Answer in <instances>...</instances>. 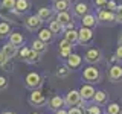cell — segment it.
Segmentation results:
<instances>
[{
  "instance_id": "1",
  "label": "cell",
  "mask_w": 122,
  "mask_h": 114,
  "mask_svg": "<svg viewBox=\"0 0 122 114\" xmlns=\"http://www.w3.org/2000/svg\"><path fill=\"white\" fill-rule=\"evenodd\" d=\"M82 79L87 84H98L101 81V70L96 66H89L82 70Z\"/></svg>"
},
{
  "instance_id": "2",
  "label": "cell",
  "mask_w": 122,
  "mask_h": 114,
  "mask_svg": "<svg viewBox=\"0 0 122 114\" xmlns=\"http://www.w3.org/2000/svg\"><path fill=\"white\" fill-rule=\"evenodd\" d=\"M84 59H86L87 64H90V66H95V64H98L99 61L102 59V52L101 49L98 47H89L84 53Z\"/></svg>"
},
{
  "instance_id": "3",
  "label": "cell",
  "mask_w": 122,
  "mask_h": 114,
  "mask_svg": "<svg viewBox=\"0 0 122 114\" xmlns=\"http://www.w3.org/2000/svg\"><path fill=\"white\" fill-rule=\"evenodd\" d=\"M64 104H66L67 106H81L84 105V102H82V99L81 96H79V91L78 90H70L69 93L66 94V97H64Z\"/></svg>"
},
{
  "instance_id": "4",
  "label": "cell",
  "mask_w": 122,
  "mask_h": 114,
  "mask_svg": "<svg viewBox=\"0 0 122 114\" xmlns=\"http://www.w3.org/2000/svg\"><path fill=\"white\" fill-rule=\"evenodd\" d=\"M40 85H41V76L37 71H30V73L26 75V78H25V87L26 88L37 90Z\"/></svg>"
},
{
  "instance_id": "5",
  "label": "cell",
  "mask_w": 122,
  "mask_h": 114,
  "mask_svg": "<svg viewBox=\"0 0 122 114\" xmlns=\"http://www.w3.org/2000/svg\"><path fill=\"white\" fill-rule=\"evenodd\" d=\"M29 104L32 106H44L47 104V97L43 94V91L32 90V93H30V96H29Z\"/></svg>"
},
{
  "instance_id": "6",
  "label": "cell",
  "mask_w": 122,
  "mask_h": 114,
  "mask_svg": "<svg viewBox=\"0 0 122 114\" xmlns=\"http://www.w3.org/2000/svg\"><path fill=\"white\" fill-rule=\"evenodd\" d=\"M78 91H79V96H81L82 102H90L93 99L95 93H96V90H95V87L92 84H84Z\"/></svg>"
},
{
  "instance_id": "7",
  "label": "cell",
  "mask_w": 122,
  "mask_h": 114,
  "mask_svg": "<svg viewBox=\"0 0 122 114\" xmlns=\"http://www.w3.org/2000/svg\"><path fill=\"white\" fill-rule=\"evenodd\" d=\"M108 79L113 84H117V82L122 81V66L121 64L110 66V68H108Z\"/></svg>"
},
{
  "instance_id": "8",
  "label": "cell",
  "mask_w": 122,
  "mask_h": 114,
  "mask_svg": "<svg viewBox=\"0 0 122 114\" xmlns=\"http://www.w3.org/2000/svg\"><path fill=\"white\" fill-rule=\"evenodd\" d=\"M92 40H93V30H92V29L81 28L78 30V43L79 44L86 46V44H89Z\"/></svg>"
},
{
  "instance_id": "9",
  "label": "cell",
  "mask_w": 122,
  "mask_h": 114,
  "mask_svg": "<svg viewBox=\"0 0 122 114\" xmlns=\"http://www.w3.org/2000/svg\"><path fill=\"white\" fill-rule=\"evenodd\" d=\"M23 23H25L26 29H29V30H32V32H34V30H40L41 23H43V21H41L37 15H29V17L26 18Z\"/></svg>"
},
{
  "instance_id": "10",
  "label": "cell",
  "mask_w": 122,
  "mask_h": 114,
  "mask_svg": "<svg viewBox=\"0 0 122 114\" xmlns=\"http://www.w3.org/2000/svg\"><path fill=\"white\" fill-rule=\"evenodd\" d=\"M98 21L101 23H114L116 21V15L112 11H107V9H99L98 11Z\"/></svg>"
},
{
  "instance_id": "11",
  "label": "cell",
  "mask_w": 122,
  "mask_h": 114,
  "mask_svg": "<svg viewBox=\"0 0 122 114\" xmlns=\"http://www.w3.org/2000/svg\"><path fill=\"white\" fill-rule=\"evenodd\" d=\"M66 66H67L69 68H72V70L79 68V67L82 66V58H81V55H78V53H72V55L66 59Z\"/></svg>"
},
{
  "instance_id": "12",
  "label": "cell",
  "mask_w": 122,
  "mask_h": 114,
  "mask_svg": "<svg viewBox=\"0 0 122 114\" xmlns=\"http://www.w3.org/2000/svg\"><path fill=\"white\" fill-rule=\"evenodd\" d=\"M92 100H93L96 105H99V106L107 105L108 104V93L104 91V90H96V93H95V96H93Z\"/></svg>"
},
{
  "instance_id": "13",
  "label": "cell",
  "mask_w": 122,
  "mask_h": 114,
  "mask_svg": "<svg viewBox=\"0 0 122 114\" xmlns=\"http://www.w3.org/2000/svg\"><path fill=\"white\" fill-rule=\"evenodd\" d=\"M47 105H49V108L53 109V111H56V109H61V108H64V97H61V96H52L51 99L47 100Z\"/></svg>"
},
{
  "instance_id": "14",
  "label": "cell",
  "mask_w": 122,
  "mask_h": 114,
  "mask_svg": "<svg viewBox=\"0 0 122 114\" xmlns=\"http://www.w3.org/2000/svg\"><path fill=\"white\" fill-rule=\"evenodd\" d=\"M0 52H2L8 59H11V58H14V56L17 55L18 47H15V46L11 44V43H5V44L2 46V50H0Z\"/></svg>"
},
{
  "instance_id": "15",
  "label": "cell",
  "mask_w": 122,
  "mask_h": 114,
  "mask_svg": "<svg viewBox=\"0 0 122 114\" xmlns=\"http://www.w3.org/2000/svg\"><path fill=\"white\" fill-rule=\"evenodd\" d=\"M86 14H89V5L84 2H78L76 5L73 6V15L75 17H84Z\"/></svg>"
},
{
  "instance_id": "16",
  "label": "cell",
  "mask_w": 122,
  "mask_h": 114,
  "mask_svg": "<svg viewBox=\"0 0 122 114\" xmlns=\"http://www.w3.org/2000/svg\"><path fill=\"white\" fill-rule=\"evenodd\" d=\"M82 28H87V29H93L95 26L98 24V18H96V15H93V14H86L82 17Z\"/></svg>"
},
{
  "instance_id": "17",
  "label": "cell",
  "mask_w": 122,
  "mask_h": 114,
  "mask_svg": "<svg viewBox=\"0 0 122 114\" xmlns=\"http://www.w3.org/2000/svg\"><path fill=\"white\" fill-rule=\"evenodd\" d=\"M30 2L29 0H15V6H14V12L15 14H23L26 11H29Z\"/></svg>"
},
{
  "instance_id": "18",
  "label": "cell",
  "mask_w": 122,
  "mask_h": 114,
  "mask_svg": "<svg viewBox=\"0 0 122 114\" xmlns=\"http://www.w3.org/2000/svg\"><path fill=\"white\" fill-rule=\"evenodd\" d=\"M0 17L2 18H5L6 21H12V23H18L20 20H18V14H15L14 15V11H8V9H5V8H2L0 6Z\"/></svg>"
},
{
  "instance_id": "19",
  "label": "cell",
  "mask_w": 122,
  "mask_h": 114,
  "mask_svg": "<svg viewBox=\"0 0 122 114\" xmlns=\"http://www.w3.org/2000/svg\"><path fill=\"white\" fill-rule=\"evenodd\" d=\"M8 38H9L8 43L14 44L15 47H20V46L25 43V37H23V33H20V32H11V35Z\"/></svg>"
},
{
  "instance_id": "20",
  "label": "cell",
  "mask_w": 122,
  "mask_h": 114,
  "mask_svg": "<svg viewBox=\"0 0 122 114\" xmlns=\"http://www.w3.org/2000/svg\"><path fill=\"white\" fill-rule=\"evenodd\" d=\"M52 14H53V11H52V8H40L38 9V12H37V17L40 18L41 21H47V20H51L52 18Z\"/></svg>"
},
{
  "instance_id": "21",
  "label": "cell",
  "mask_w": 122,
  "mask_h": 114,
  "mask_svg": "<svg viewBox=\"0 0 122 114\" xmlns=\"http://www.w3.org/2000/svg\"><path fill=\"white\" fill-rule=\"evenodd\" d=\"M38 40L40 41H43V43H51V41L53 40V33L49 30L47 28H44V29H40L38 30Z\"/></svg>"
},
{
  "instance_id": "22",
  "label": "cell",
  "mask_w": 122,
  "mask_h": 114,
  "mask_svg": "<svg viewBox=\"0 0 122 114\" xmlns=\"http://www.w3.org/2000/svg\"><path fill=\"white\" fill-rule=\"evenodd\" d=\"M70 6V2L67 0H56L53 2V6H52V11H56V12H66Z\"/></svg>"
},
{
  "instance_id": "23",
  "label": "cell",
  "mask_w": 122,
  "mask_h": 114,
  "mask_svg": "<svg viewBox=\"0 0 122 114\" xmlns=\"http://www.w3.org/2000/svg\"><path fill=\"white\" fill-rule=\"evenodd\" d=\"M55 20L58 21L63 28L66 24H69L70 21H73V20H72V15L69 14V11H66V12H56V18H55Z\"/></svg>"
},
{
  "instance_id": "24",
  "label": "cell",
  "mask_w": 122,
  "mask_h": 114,
  "mask_svg": "<svg viewBox=\"0 0 122 114\" xmlns=\"http://www.w3.org/2000/svg\"><path fill=\"white\" fill-rule=\"evenodd\" d=\"M32 50L37 52L38 55H41V53H44L46 50H47V44L43 43V41H40L37 38V40H34V43H32Z\"/></svg>"
},
{
  "instance_id": "25",
  "label": "cell",
  "mask_w": 122,
  "mask_h": 114,
  "mask_svg": "<svg viewBox=\"0 0 122 114\" xmlns=\"http://www.w3.org/2000/svg\"><path fill=\"white\" fill-rule=\"evenodd\" d=\"M11 35V24L8 21H0V40H5Z\"/></svg>"
},
{
  "instance_id": "26",
  "label": "cell",
  "mask_w": 122,
  "mask_h": 114,
  "mask_svg": "<svg viewBox=\"0 0 122 114\" xmlns=\"http://www.w3.org/2000/svg\"><path fill=\"white\" fill-rule=\"evenodd\" d=\"M64 40H67L69 43H72V44L78 43V30H75V29L64 30Z\"/></svg>"
},
{
  "instance_id": "27",
  "label": "cell",
  "mask_w": 122,
  "mask_h": 114,
  "mask_svg": "<svg viewBox=\"0 0 122 114\" xmlns=\"http://www.w3.org/2000/svg\"><path fill=\"white\" fill-rule=\"evenodd\" d=\"M105 114H122V106L119 104H116V102H113V104H107Z\"/></svg>"
},
{
  "instance_id": "28",
  "label": "cell",
  "mask_w": 122,
  "mask_h": 114,
  "mask_svg": "<svg viewBox=\"0 0 122 114\" xmlns=\"http://www.w3.org/2000/svg\"><path fill=\"white\" fill-rule=\"evenodd\" d=\"M25 62H28V64H35L40 61V55H38L37 52H34L32 49H29V52H28V55H26V58L23 59Z\"/></svg>"
},
{
  "instance_id": "29",
  "label": "cell",
  "mask_w": 122,
  "mask_h": 114,
  "mask_svg": "<svg viewBox=\"0 0 122 114\" xmlns=\"http://www.w3.org/2000/svg\"><path fill=\"white\" fill-rule=\"evenodd\" d=\"M69 75H70V68L66 64H61V66L56 67V76L58 78H67Z\"/></svg>"
},
{
  "instance_id": "30",
  "label": "cell",
  "mask_w": 122,
  "mask_h": 114,
  "mask_svg": "<svg viewBox=\"0 0 122 114\" xmlns=\"http://www.w3.org/2000/svg\"><path fill=\"white\" fill-rule=\"evenodd\" d=\"M47 29L51 30L53 35H55V33H60L61 30H63V26H61V24H60V23L56 21V20H52L51 23H49V28H47Z\"/></svg>"
},
{
  "instance_id": "31",
  "label": "cell",
  "mask_w": 122,
  "mask_h": 114,
  "mask_svg": "<svg viewBox=\"0 0 122 114\" xmlns=\"http://www.w3.org/2000/svg\"><path fill=\"white\" fill-rule=\"evenodd\" d=\"M0 6L5 8V9H8V11H14L15 0H2V2H0Z\"/></svg>"
},
{
  "instance_id": "32",
  "label": "cell",
  "mask_w": 122,
  "mask_h": 114,
  "mask_svg": "<svg viewBox=\"0 0 122 114\" xmlns=\"http://www.w3.org/2000/svg\"><path fill=\"white\" fill-rule=\"evenodd\" d=\"M86 114H102V108L99 105H92V106H89L87 108V111H86Z\"/></svg>"
},
{
  "instance_id": "33",
  "label": "cell",
  "mask_w": 122,
  "mask_h": 114,
  "mask_svg": "<svg viewBox=\"0 0 122 114\" xmlns=\"http://www.w3.org/2000/svg\"><path fill=\"white\" fill-rule=\"evenodd\" d=\"M114 15H116V23H122V5H117Z\"/></svg>"
},
{
  "instance_id": "34",
  "label": "cell",
  "mask_w": 122,
  "mask_h": 114,
  "mask_svg": "<svg viewBox=\"0 0 122 114\" xmlns=\"http://www.w3.org/2000/svg\"><path fill=\"white\" fill-rule=\"evenodd\" d=\"M28 52H29V47H25V46H23V47L18 49L17 55L20 56V59H25V58H26V55H28Z\"/></svg>"
},
{
  "instance_id": "35",
  "label": "cell",
  "mask_w": 122,
  "mask_h": 114,
  "mask_svg": "<svg viewBox=\"0 0 122 114\" xmlns=\"http://www.w3.org/2000/svg\"><path fill=\"white\" fill-rule=\"evenodd\" d=\"M72 47H73V44L69 43L67 40H64V38L60 41V49H69V50H72Z\"/></svg>"
},
{
  "instance_id": "36",
  "label": "cell",
  "mask_w": 122,
  "mask_h": 114,
  "mask_svg": "<svg viewBox=\"0 0 122 114\" xmlns=\"http://www.w3.org/2000/svg\"><path fill=\"white\" fill-rule=\"evenodd\" d=\"M107 2H108V0H93V5L96 8H99V9H104L107 6Z\"/></svg>"
},
{
  "instance_id": "37",
  "label": "cell",
  "mask_w": 122,
  "mask_h": 114,
  "mask_svg": "<svg viewBox=\"0 0 122 114\" xmlns=\"http://www.w3.org/2000/svg\"><path fill=\"white\" fill-rule=\"evenodd\" d=\"M70 55H72V50H69V49H60V56L63 59H67Z\"/></svg>"
},
{
  "instance_id": "38",
  "label": "cell",
  "mask_w": 122,
  "mask_h": 114,
  "mask_svg": "<svg viewBox=\"0 0 122 114\" xmlns=\"http://www.w3.org/2000/svg\"><path fill=\"white\" fill-rule=\"evenodd\" d=\"M107 8H108L107 11H112V12H114V11H116V8H117V3L114 2V0H108V2H107Z\"/></svg>"
},
{
  "instance_id": "39",
  "label": "cell",
  "mask_w": 122,
  "mask_h": 114,
  "mask_svg": "<svg viewBox=\"0 0 122 114\" xmlns=\"http://www.w3.org/2000/svg\"><path fill=\"white\" fill-rule=\"evenodd\" d=\"M67 114H84V111H82V108H79V106H72V108L67 111Z\"/></svg>"
},
{
  "instance_id": "40",
  "label": "cell",
  "mask_w": 122,
  "mask_h": 114,
  "mask_svg": "<svg viewBox=\"0 0 122 114\" xmlns=\"http://www.w3.org/2000/svg\"><path fill=\"white\" fill-rule=\"evenodd\" d=\"M8 87V79L5 78V76H0V91L5 90Z\"/></svg>"
},
{
  "instance_id": "41",
  "label": "cell",
  "mask_w": 122,
  "mask_h": 114,
  "mask_svg": "<svg viewBox=\"0 0 122 114\" xmlns=\"http://www.w3.org/2000/svg\"><path fill=\"white\" fill-rule=\"evenodd\" d=\"M114 56H116L117 58V61H122V46H119V47H117V50H116V53H114Z\"/></svg>"
},
{
  "instance_id": "42",
  "label": "cell",
  "mask_w": 122,
  "mask_h": 114,
  "mask_svg": "<svg viewBox=\"0 0 122 114\" xmlns=\"http://www.w3.org/2000/svg\"><path fill=\"white\" fill-rule=\"evenodd\" d=\"M8 61H9V59H8V58H6V56H5V55H3V53H2V52H0V67H3V66H5V64L8 62Z\"/></svg>"
},
{
  "instance_id": "43",
  "label": "cell",
  "mask_w": 122,
  "mask_h": 114,
  "mask_svg": "<svg viewBox=\"0 0 122 114\" xmlns=\"http://www.w3.org/2000/svg\"><path fill=\"white\" fill-rule=\"evenodd\" d=\"M110 62H112V66H114V64H117V62H119V61H117V58H116V56H112V58H110Z\"/></svg>"
},
{
  "instance_id": "44",
  "label": "cell",
  "mask_w": 122,
  "mask_h": 114,
  "mask_svg": "<svg viewBox=\"0 0 122 114\" xmlns=\"http://www.w3.org/2000/svg\"><path fill=\"white\" fill-rule=\"evenodd\" d=\"M55 114H67V111H66L64 108H61V109H56V111H55Z\"/></svg>"
},
{
  "instance_id": "45",
  "label": "cell",
  "mask_w": 122,
  "mask_h": 114,
  "mask_svg": "<svg viewBox=\"0 0 122 114\" xmlns=\"http://www.w3.org/2000/svg\"><path fill=\"white\" fill-rule=\"evenodd\" d=\"M117 44H119V46H122V32L119 33V37H117Z\"/></svg>"
},
{
  "instance_id": "46",
  "label": "cell",
  "mask_w": 122,
  "mask_h": 114,
  "mask_svg": "<svg viewBox=\"0 0 122 114\" xmlns=\"http://www.w3.org/2000/svg\"><path fill=\"white\" fill-rule=\"evenodd\" d=\"M3 114H15V113H12V111H5Z\"/></svg>"
},
{
  "instance_id": "47",
  "label": "cell",
  "mask_w": 122,
  "mask_h": 114,
  "mask_svg": "<svg viewBox=\"0 0 122 114\" xmlns=\"http://www.w3.org/2000/svg\"><path fill=\"white\" fill-rule=\"evenodd\" d=\"M67 2H75V0H67Z\"/></svg>"
},
{
  "instance_id": "48",
  "label": "cell",
  "mask_w": 122,
  "mask_h": 114,
  "mask_svg": "<svg viewBox=\"0 0 122 114\" xmlns=\"http://www.w3.org/2000/svg\"><path fill=\"white\" fill-rule=\"evenodd\" d=\"M32 114H40V113H32Z\"/></svg>"
},
{
  "instance_id": "49",
  "label": "cell",
  "mask_w": 122,
  "mask_h": 114,
  "mask_svg": "<svg viewBox=\"0 0 122 114\" xmlns=\"http://www.w3.org/2000/svg\"><path fill=\"white\" fill-rule=\"evenodd\" d=\"M53 2H56V0H53Z\"/></svg>"
}]
</instances>
